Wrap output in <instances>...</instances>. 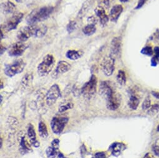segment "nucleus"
I'll return each mask as SVG.
<instances>
[{
  "mask_svg": "<svg viewBox=\"0 0 159 158\" xmlns=\"http://www.w3.org/2000/svg\"><path fill=\"white\" fill-rule=\"evenodd\" d=\"M48 28L44 24H35V35L34 37H42L47 33Z\"/></svg>",
  "mask_w": 159,
  "mask_h": 158,
  "instance_id": "nucleus-19",
  "label": "nucleus"
},
{
  "mask_svg": "<svg viewBox=\"0 0 159 158\" xmlns=\"http://www.w3.org/2000/svg\"><path fill=\"white\" fill-rule=\"evenodd\" d=\"M52 7H44L39 9L34 10L26 18L28 25L36 24V23L43 21L48 19L52 13Z\"/></svg>",
  "mask_w": 159,
  "mask_h": 158,
  "instance_id": "nucleus-1",
  "label": "nucleus"
},
{
  "mask_svg": "<svg viewBox=\"0 0 159 158\" xmlns=\"http://www.w3.org/2000/svg\"><path fill=\"white\" fill-rule=\"evenodd\" d=\"M70 68H71V65H70V64H69L66 61L61 60L59 62V63L57 64V67L54 72V75H58L64 73L68 72L69 70H70Z\"/></svg>",
  "mask_w": 159,
  "mask_h": 158,
  "instance_id": "nucleus-15",
  "label": "nucleus"
},
{
  "mask_svg": "<svg viewBox=\"0 0 159 158\" xmlns=\"http://www.w3.org/2000/svg\"><path fill=\"white\" fill-rule=\"evenodd\" d=\"M93 158H95V157H93Z\"/></svg>",
  "mask_w": 159,
  "mask_h": 158,
  "instance_id": "nucleus-49",
  "label": "nucleus"
},
{
  "mask_svg": "<svg viewBox=\"0 0 159 158\" xmlns=\"http://www.w3.org/2000/svg\"><path fill=\"white\" fill-rule=\"evenodd\" d=\"M123 11V7L120 5L114 6L110 11V19L113 22H116Z\"/></svg>",
  "mask_w": 159,
  "mask_h": 158,
  "instance_id": "nucleus-16",
  "label": "nucleus"
},
{
  "mask_svg": "<svg viewBox=\"0 0 159 158\" xmlns=\"http://www.w3.org/2000/svg\"><path fill=\"white\" fill-rule=\"evenodd\" d=\"M152 95L157 99H159V92H153Z\"/></svg>",
  "mask_w": 159,
  "mask_h": 158,
  "instance_id": "nucleus-42",
  "label": "nucleus"
},
{
  "mask_svg": "<svg viewBox=\"0 0 159 158\" xmlns=\"http://www.w3.org/2000/svg\"><path fill=\"white\" fill-rule=\"evenodd\" d=\"M51 146L56 149H58L59 147V140L58 139H54L51 143Z\"/></svg>",
  "mask_w": 159,
  "mask_h": 158,
  "instance_id": "nucleus-38",
  "label": "nucleus"
},
{
  "mask_svg": "<svg viewBox=\"0 0 159 158\" xmlns=\"http://www.w3.org/2000/svg\"><path fill=\"white\" fill-rule=\"evenodd\" d=\"M151 106V100L149 97H147L145 98L144 102L142 104V109L143 110H147Z\"/></svg>",
  "mask_w": 159,
  "mask_h": 158,
  "instance_id": "nucleus-34",
  "label": "nucleus"
},
{
  "mask_svg": "<svg viewBox=\"0 0 159 158\" xmlns=\"http://www.w3.org/2000/svg\"><path fill=\"white\" fill-rule=\"evenodd\" d=\"M15 1L17 2V3H21L23 2L24 0H15Z\"/></svg>",
  "mask_w": 159,
  "mask_h": 158,
  "instance_id": "nucleus-46",
  "label": "nucleus"
},
{
  "mask_svg": "<svg viewBox=\"0 0 159 158\" xmlns=\"http://www.w3.org/2000/svg\"><path fill=\"white\" fill-rule=\"evenodd\" d=\"M25 66L26 63L25 61L22 59H18L11 64L6 65L4 71L7 76L11 77L21 73L25 68Z\"/></svg>",
  "mask_w": 159,
  "mask_h": 158,
  "instance_id": "nucleus-3",
  "label": "nucleus"
},
{
  "mask_svg": "<svg viewBox=\"0 0 159 158\" xmlns=\"http://www.w3.org/2000/svg\"><path fill=\"white\" fill-rule=\"evenodd\" d=\"M57 158H67V157H65L62 153H59L57 155Z\"/></svg>",
  "mask_w": 159,
  "mask_h": 158,
  "instance_id": "nucleus-43",
  "label": "nucleus"
},
{
  "mask_svg": "<svg viewBox=\"0 0 159 158\" xmlns=\"http://www.w3.org/2000/svg\"><path fill=\"white\" fill-rule=\"evenodd\" d=\"M33 80V74L31 73H28L23 77V79L21 81V86L23 87V88L26 89L32 84Z\"/></svg>",
  "mask_w": 159,
  "mask_h": 158,
  "instance_id": "nucleus-22",
  "label": "nucleus"
},
{
  "mask_svg": "<svg viewBox=\"0 0 159 158\" xmlns=\"http://www.w3.org/2000/svg\"><path fill=\"white\" fill-rule=\"evenodd\" d=\"M61 97V90L57 84H54L49 89L46 95V103L48 105H53Z\"/></svg>",
  "mask_w": 159,
  "mask_h": 158,
  "instance_id": "nucleus-10",
  "label": "nucleus"
},
{
  "mask_svg": "<svg viewBox=\"0 0 159 158\" xmlns=\"http://www.w3.org/2000/svg\"><path fill=\"white\" fill-rule=\"evenodd\" d=\"M114 64L115 59L110 55L106 56L103 59L101 64V67L102 72L106 76H111L113 73L115 68Z\"/></svg>",
  "mask_w": 159,
  "mask_h": 158,
  "instance_id": "nucleus-7",
  "label": "nucleus"
},
{
  "mask_svg": "<svg viewBox=\"0 0 159 158\" xmlns=\"http://www.w3.org/2000/svg\"><path fill=\"white\" fill-rule=\"evenodd\" d=\"M3 50H5V47H4V48H3V46L2 45V46H1V54H2H2H3Z\"/></svg>",
  "mask_w": 159,
  "mask_h": 158,
  "instance_id": "nucleus-45",
  "label": "nucleus"
},
{
  "mask_svg": "<svg viewBox=\"0 0 159 158\" xmlns=\"http://www.w3.org/2000/svg\"><path fill=\"white\" fill-rule=\"evenodd\" d=\"M84 34L86 36H91L94 34L96 31V28L94 24H88L83 30Z\"/></svg>",
  "mask_w": 159,
  "mask_h": 158,
  "instance_id": "nucleus-26",
  "label": "nucleus"
},
{
  "mask_svg": "<svg viewBox=\"0 0 159 158\" xmlns=\"http://www.w3.org/2000/svg\"><path fill=\"white\" fill-rule=\"evenodd\" d=\"M117 81L118 83L121 86H124L125 84L126 76H125V73L124 71H122V70L119 71L117 75Z\"/></svg>",
  "mask_w": 159,
  "mask_h": 158,
  "instance_id": "nucleus-27",
  "label": "nucleus"
},
{
  "mask_svg": "<svg viewBox=\"0 0 159 158\" xmlns=\"http://www.w3.org/2000/svg\"><path fill=\"white\" fill-rule=\"evenodd\" d=\"M97 78L93 75L90 78V80L86 82L82 88L81 92L83 95L87 99L92 98L97 91Z\"/></svg>",
  "mask_w": 159,
  "mask_h": 158,
  "instance_id": "nucleus-4",
  "label": "nucleus"
},
{
  "mask_svg": "<svg viewBox=\"0 0 159 158\" xmlns=\"http://www.w3.org/2000/svg\"><path fill=\"white\" fill-rule=\"evenodd\" d=\"M159 111V104H155L153 106L151 107V108L149 110V113L152 115H154L157 113Z\"/></svg>",
  "mask_w": 159,
  "mask_h": 158,
  "instance_id": "nucleus-36",
  "label": "nucleus"
},
{
  "mask_svg": "<svg viewBox=\"0 0 159 158\" xmlns=\"http://www.w3.org/2000/svg\"><path fill=\"white\" fill-rule=\"evenodd\" d=\"M139 104V100L138 99V98L135 95H132L130 97V99L128 103V105L130 108L132 110H135L137 108Z\"/></svg>",
  "mask_w": 159,
  "mask_h": 158,
  "instance_id": "nucleus-25",
  "label": "nucleus"
},
{
  "mask_svg": "<svg viewBox=\"0 0 159 158\" xmlns=\"http://www.w3.org/2000/svg\"><path fill=\"white\" fill-rule=\"evenodd\" d=\"M83 54V52L81 50L79 51V50H69L66 52V55L67 58L69 59L70 60H76L82 56Z\"/></svg>",
  "mask_w": 159,
  "mask_h": 158,
  "instance_id": "nucleus-20",
  "label": "nucleus"
},
{
  "mask_svg": "<svg viewBox=\"0 0 159 158\" xmlns=\"http://www.w3.org/2000/svg\"><path fill=\"white\" fill-rule=\"evenodd\" d=\"M57 149L54 148L52 146L48 147L46 149V155L49 158H54L57 154Z\"/></svg>",
  "mask_w": 159,
  "mask_h": 158,
  "instance_id": "nucleus-30",
  "label": "nucleus"
},
{
  "mask_svg": "<svg viewBox=\"0 0 159 158\" xmlns=\"http://www.w3.org/2000/svg\"><path fill=\"white\" fill-rule=\"evenodd\" d=\"M154 52H155V57L152 59V60H155L159 58V47H156L154 49Z\"/></svg>",
  "mask_w": 159,
  "mask_h": 158,
  "instance_id": "nucleus-40",
  "label": "nucleus"
},
{
  "mask_svg": "<svg viewBox=\"0 0 159 158\" xmlns=\"http://www.w3.org/2000/svg\"><path fill=\"white\" fill-rule=\"evenodd\" d=\"M35 35V24L28 25L21 28L17 33V38L19 41L25 42L29 38Z\"/></svg>",
  "mask_w": 159,
  "mask_h": 158,
  "instance_id": "nucleus-6",
  "label": "nucleus"
},
{
  "mask_svg": "<svg viewBox=\"0 0 159 158\" xmlns=\"http://www.w3.org/2000/svg\"><path fill=\"white\" fill-rule=\"evenodd\" d=\"M29 47V45L23 42H17L13 44L8 49V54L12 57H18L21 55Z\"/></svg>",
  "mask_w": 159,
  "mask_h": 158,
  "instance_id": "nucleus-8",
  "label": "nucleus"
},
{
  "mask_svg": "<svg viewBox=\"0 0 159 158\" xmlns=\"http://www.w3.org/2000/svg\"><path fill=\"white\" fill-rule=\"evenodd\" d=\"M157 131H159V126L157 127Z\"/></svg>",
  "mask_w": 159,
  "mask_h": 158,
  "instance_id": "nucleus-48",
  "label": "nucleus"
},
{
  "mask_svg": "<svg viewBox=\"0 0 159 158\" xmlns=\"http://www.w3.org/2000/svg\"><path fill=\"white\" fill-rule=\"evenodd\" d=\"M88 22L89 23V24H94L96 25V24L98 22V20L97 18L94 16H90L88 19Z\"/></svg>",
  "mask_w": 159,
  "mask_h": 158,
  "instance_id": "nucleus-37",
  "label": "nucleus"
},
{
  "mask_svg": "<svg viewBox=\"0 0 159 158\" xmlns=\"http://www.w3.org/2000/svg\"><path fill=\"white\" fill-rule=\"evenodd\" d=\"M69 119L65 117H54L51 122L52 131L56 134H59L64 129Z\"/></svg>",
  "mask_w": 159,
  "mask_h": 158,
  "instance_id": "nucleus-9",
  "label": "nucleus"
},
{
  "mask_svg": "<svg viewBox=\"0 0 159 158\" xmlns=\"http://www.w3.org/2000/svg\"><path fill=\"white\" fill-rule=\"evenodd\" d=\"M54 57L51 54L46 55L38 67V74L42 77L47 75L52 70L54 66Z\"/></svg>",
  "mask_w": 159,
  "mask_h": 158,
  "instance_id": "nucleus-2",
  "label": "nucleus"
},
{
  "mask_svg": "<svg viewBox=\"0 0 159 158\" xmlns=\"http://www.w3.org/2000/svg\"><path fill=\"white\" fill-rule=\"evenodd\" d=\"M76 28V23L75 21H70L69 24L67 26V32L70 34L71 33H72Z\"/></svg>",
  "mask_w": 159,
  "mask_h": 158,
  "instance_id": "nucleus-31",
  "label": "nucleus"
},
{
  "mask_svg": "<svg viewBox=\"0 0 159 158\" xmlns=\"http://www.w3.org/2000/svg\"><path fill=\"white\" fill-rule=\"evenodd\" d=\"M73 108V105L72 103H67L64 105H61L59 108V112L60 113H62V112H64L67 110H69V109H71Z\"/></svg>",
  "mask_w": 159,
  "mask_h": 158,
  "instance_id": "nucleus-33",
  "label": "nucleus"
},
{
  "mask_svg": "<svg viewBox=\"0 0 159 158\" xmlns=\"http://www.w3.org/2000/svg\"><path fill=\"white\" fill-rule=\"evenodd\" d=\"M152 150L156 156H159V139H157L153 143Z\"/></svg>",
  "mask_w": 159,
  "mask_h": 158,
  "instance_id": "nucleus-32",
  "label": "nucleus"
},
{
  "mask_svg": "<svg viewBox=\"0 0 159 158\" xmlns=\"http://www.w3.org/2000/svg\"><path fill=\"white\" fill-rule=\"evenodd\" d=\"M125 146L123 143H114L111 146V151L113 155L117 156L120 155L122 151L124 149Z\"/></svg>",
  "mask_w": 159,
  "mask_h": 158,
  "instance_id": "nucleus-21",
  "label": "nucleus"
},
{
  "mask_svg": "<svg viewBox=\"0 0 159 158\" xmlns=\"http://www.w3.org/2000/svg\"><path fill=\"white\" fill-rule=\"evenodd\" d=\"M147 1V0H139L137 7H135V10H139V9L141 8L144 5V4L146 3Z\"/></svg>",
  "mask_w": 159,
  "mask_h": 158,
  "instance_id": "nucleus-39",
  "label": "nucleus"
},
{
  "mask_svg": "<svg viewBox=\"0 0 159 158\" xmlns=\"http://www.w3.org/2000/svg\"><path fill=\"white\" fill-rule=\"evenodd\" d=\"M38 131L39 133V135L43 138H46L48 136V131L47 127L44 123L40 122L39 123L38 126Z\"/></svg>",
  "mask_w": 159,
  "mask_h": 158,
  "instance_id": "nucleus-24",
  "label": "nucleus"
},
{
  "mask_svg": "<svg viewBox=\"0 0 159 158\" xmlns=\"http://www.w3.org/2000/svg\"><path fill=\"white\" fill-rule=\"evenodd\" d=\"M91 6V1H86L83 5L82 8H81L80 11H79V13H78V16L77 17L80 19H82L83 17H84V16L86 15V14L88 12V11L89 10Z\"/></svg>",
  "mask_w": 159,
  "mask_h": 158,
  "instance_id": "nucleus-23",
  "label": "nucleus"
},
{
  "mask_svg": "<svg viewBox=\"0 0 159 158\" xmlns=\"http://www.w3.org/2000/svg\"><path fill=\"white\" fill-rule=\"evenodd\" d=\"M23 16V14L21 13H15L11 17L6 21L2 25V29L7 32L15 29L19 23L22 21Z\"/></svg>",
  "mask_w": 159,
  "mask_h": 158,
  "instance_id": "nucleus-5",
  "label": "nucleus"
},
{
  "mask_svg": "<svg viewBox=\"0 0 159 158\" xmlns=\"http://www.w3.org/2000/svg\"><path fill=\"white\" fill-rule=\"evenodd\" d=\"M128 1H129V0H120V2H122V3H125V2H127Z\"/></svg>",
  "mask_w": 159,
  "mask_h": 158,
  "instance_id": "nucleus-47",
  "label": "nucleus"
},
{
  "mask_svg": "<svg viewBox=\"0 0 159 158\" xmlns=\"http://www.w3.org/2000/svg\"><path fill=\"white\" fill-rule=\"evenodd\" d=\"M95 158H106V156L104 152H97L95 154Z\"/></svg>",
  "mask_w": 159,
  "mask_h": 158,
  "instance_id": "nucleus-41",
  "label": "nucleus"
},
{
  "mask_svg": "<svg viewBox=\"0 0 159 158\" xmlns=\"http://www.w3.org/2000/svg\"><path fill=\"white\" fill-rule=\"evenodd\" d=\"M95 13L97 17L99 19V21L101 25L105 26L109 21V17L107 15L104 8L98 6L95 9Z\"/></svg>",
  "mask_w": 159,
  "mask_h": 158,
  "instance_id": "nucleus-14",
  "label": "nucleus"
},
{
  "mask_svg": "<svg viewBox=\"0 0 159 158\" xmlns=\"http://www.w3.org/2000/svg\"><path fill=\"white\" fill-rule=\"evenodd\" d=\"M143 158H152V157L150 155L149 153H147V154L144 156Z\"/></svg>",
  "mask_w": 159,
  "mask_h": 158,
  "instance_id": "nucleus-44",
  "label": "nucleus"
},
{
  "mask_svg": "<svg viewBox=\"0 0 159 158\" xmlns=\"http://www.w3.org/2000/svg\"><path fill=\"white\" fill-rule=\"evenodd\" d=\"M120 102V95L119 94L116 92L111 99L107 101V107L110 110H116L119 107Z\"/></svg>",
  "mask_w": 159,
  "mask_h": 158,
  "instance_id": "nucleus-13",
  "label": "nucleus"
},
{
  "mask_svg": "<svg viewBox=\"0 0 159 158\" xmlns=\"http://www.w3.org/2000/svg\"><path fill=\"white\" fill-rule=\"evenodd\" d=\"M20 146H21V149H23L24 151V152H26V151H29L30 149H31L30 146L29 145V144L28 143L27 141L25 139V137L22 136L21 138V141H20Z\"/></svg>",
  "mask_w": 159,
  "mask_h": 158,
  "instance_id": "nucleus-29",
  "label": "nucleus"
},
{
  "mask_svg": "<svg viewBox=\"0 0 159 158\" xmlns=\"http://www.w3.org/2000/svg\"><path fill=\"white\" fill-rule=\"evenodd\" d=\"M114 0H98V6L104 9L109 8Z\"/></svg>",
  "mask_w": 159,
  "mask_h": 158,
  "instance_id": "nucleus-28",
  "label": "nucleus"
},
{
  "mask_svg": "<svg viewBox=\"0 0 159 158\" xmlns=\"http://www.w3.org/2000/svg\"><path fill=\"white\" fill-rule=\"evenodd\" d=\"M28 135L31 144L36 147L39 146V142L36 139V134L34 131V127L32 125H30L28 129Z\"/></svg>",
  "mask_w": 159,
  "mask_h": 158,
  "instance_id": "nucleus-18",
  "label": "nucleus"
},
{
  "mask_svg": "<svg viewBox=\"0 0 159 158\" xmlns=\"http://www.w3.org/2000/svg\"><path fill=\"white\" fill-rule=\"evenodd\" d=\"M2 12L5 15L15 13L16 10V7L11 2L7 1L2 3L1 5Z\"/></svg>",
  "mask_w": 159,
  "mask_h": 158,
  "instance_id": "nucleus-17",
  "label": "nucleus"
},
{
  "mask_svg": "<svg viewBox=\"0 0 159 158\" xmlns=\"http://www.w3.org/2000/svg\"><path fill=\"white\" fill-rule=\"evenodd\" d=\"M121 44L122 41L120 37H114L111 42V54L113 58H116L119 57L120 55L121 52Z\"/></svg>",
  "mask_w": 159,
  "mask_h": 158,
  "instance_id": "nucleus-12",
  "label": "nucleus"
},
{
  "mask_svg": "<svg viewBox=\"0 0 159 158\" xmlns=\"http://www.w3.org/2000/svg\"><path fill=\"white\" fill-rule=\"evenodd\" d=\"M141 53L147 55H151L153 54V50L151 47L147 46L142 49Z\"/></svg>",
  "mask_w": 159,
  "mask_h": 158,
  "instance_id": "nucleus-35",
  "label": "nucleus"
},
{
  "mask_svg": "<svg viewBox=\"0 0 159 158\" xmlns=\"http://www.w3.org/2000/svg\"><path fill=\"white\" fill-rule=\"evenodd\" d=\"M99 92L101 95L104 97L107 101V100L111 99L116 92L115 91L114 87L111 86L110 82L104 81L101 82L100 84Z\"/></svg>",
  "mask_w": 159,
  "mask_h": 158,
  "instance_id": "nucleus-11",
  "label": "nucleus"
}]
</instances>
